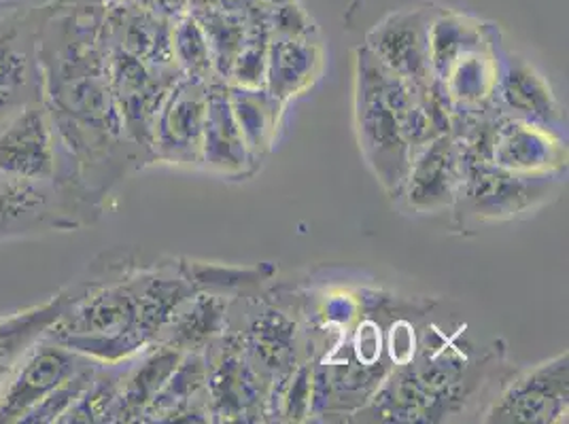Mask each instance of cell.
I'll return each instance as SVG.
<instances>
[{
    "label": "cell",
    "mask_w": 569,
    "mask_h": 424,
    "mask_svg": "<svg viewBox=\"0 0 569 424\" xmlns=\"http://www.w3.org/2000/svg\"><path fill=\"white\" fill-rule=\"evenodd\" d=\"M90 365V356L72 351L46 333L28 349L7 380L0 393V424L24 423L43 401Z\"/></svg>",
    "instance_id": "obj_1"
},
{
    "label": "cell",
    "mask_w": 569,
    "mask_h": 424,
    "mask_svg": "<svg viewBox=\"0 0 569 424\" xmlns=\"http://www.w3.org/2000/svg\"><path fill=\"white\" fill-rule=\"evenodd\" d=\"M0 176L24 183L58 179V144L43 100L0 125Z\"/></svg>",
    "instance_id": "obj_3"
},
{
    "label": "cell",
    "mask_w": 569,
    "mask_h": 424,
    "mask_svg": "<svg viewBox=\"0 0 569 424\" xmlns=\"http://www.w3.org/2000/svg\"><path fill=\"white\" fill-rule=\"evenodd\" d=\"M67 306V291L60 289L34 306L0 314V393L28 349L48 333Z\"/></svg>",
    "instance_id": "obj_5"
},
{
    "label": "cell",
    "mask_w": 569,
    "mask_h": 424,
    "mask_svg": "<svg viewBox=\"0 0 569 424\" xmlns=\"http://www.w3.org/2000/svg\"><path fill=\"white\" fill-rule=\"evenodd\" d=\"M37 100H43L39 34L0 28V125Z\"/></svg>",
    "instance_id": "obj_4"
},
{
    "label": "cell",
    "mask_w": 569,
    "mask_h": 424,
    "mask_svg": "<svg viewBox=\"0 0 569 424\" xmlns=\"http://www.w3.org/2000/svg\"><path fill=\"white\" fill-rule=\"evenodd\" d=\"M79 212L56 183H24L0 176V244L77 230Z\"/></svg>",
    "instance_id": "obj_2"
}]
</instances>
